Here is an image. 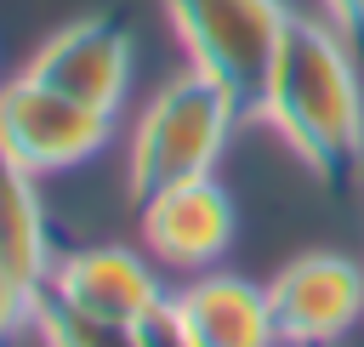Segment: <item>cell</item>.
Wrapping results in <instances>:
<instances>
[{
  "label": "cell",
  "instance_id": "obj_1",
  "mask_svg": "<svg viewBox=\"0 0 364 347\" xmlns=\"http://www.w3.org/2000/svg\"><path fill=\"white\" fill-rule=\"evenodd\" d=\"M250 114L273 125L284 148L324 188H341L364 165V85H358L353 46L330 23L313 17L284 23V40L273 51V68Z\"/></svg>",
  "mask_w": 364,
  "mask_h": 347
},
{
  "label": "cell",
  "instance_id": "obj_2",
  "mask_svg": "<svg viewBox=\"0 0 364 347\" xmlns=\"http://www.w3.org/2000/svg\"><path fill=\"white\" fill-rule=\"evenodd\" d=\"M245 102L210 80L205 68H182L171 74L148 108L136 114V131H131V148H125V176H131V199L142 205L148 193L171 188V182H188V176H210L233 125H239Z\"/></svg>",
  "mask_w": 364,
  "mask_h": 347
},
{
  "label": "cell",
  "instance_id": "obj_3",
  "mask_svg": "<svg viewBox=\"0 0 364 347\" xmlns=\"http://www.w3.org/2000/svg\"><path fill=\"white\" fill-rule=\"evenodd\" d=\"M165 17L188 46V63L222 80L250 114L290 23L284 0H165Z\"/></svg>",
  "mask_w": 364,
  "mask_h": 347
},
{
  "label": "cell",
  "instance_id": "obj_4",
  "mask_svg": "<svg viewBox=\"0 0 364 347\" xmlns=\"http://www.w3.org/2000/svg\"><path fill=\"white\" fill-rule=\"evenodd\" d=\"M108 137H114V114L34 80L28 68L0 85V148L34 176L85 165L91 154L108 148Z\"/></svg>",
  "mask_w": 364,
  "mask_h": 347
},
{
  "label": "cell",
  "instance_id": "obj_5",
  "mask_svg": "<svg viewBox=\"0 0 364 347\" xmlns=\"http://www.w3.org/2000/svg\"><path fill=\"white\" fill-rule=\"evenodd\" d=\"M279 347H330L364 319V267L336 250H301L267 279Z\"/></svg>",
  "mask_w": 364,
  "mask_h": 347
},
{
  "label": "cell",
  "instance_id": "obj_6",
  "mask_svg": "<svg viewBox=\"0 0 364 347\" xmlns=\"http://www.w3.org/2000/svg\"><path fill=\"white\" fill-rule=\"evenodd\" d=\"M136 222H142V245L159 267H176V273H205L228 256L233 245V199L216 176H188V182H171L159 193H148L136 205Z\"/></svg>",
  "mask_w": 364,
  "mask_h": 347
},
{
  "label": "cell",
  "instance_id": "obj_7",
  "mask_svg": "<svg viewBox=\"0 0 364 347\" xmlns=\"http://www.w3.org/2000/svg\"><path fill=\"white\" fill-rule=\"evenodd\" d=\"M28 74L102 114H119V102L131 91V28L102 11L74 17L57 34H46V46L28 57Z\"/></svg>",
  "mask_w": 364,
  "mask_h": 347
},
{
  "label": "cell",
  "instance_id": "obj_8",
  "mask_svg": "<svg viewBox=\"0 0 364 347\" xmlns=\"http://www.w3.org/2000/svg\"><path fill=\"white\" fill-rule=\"evenodd\" d=\"M63 301H74L80 313H97V319H114V324H148L154 313H165V284L154 273L148 256L125 250V245H80V250H63L51 262V279H46Z\"/></svg>",
  "mask_w": 364,
  "mask_h": 347
},
{
  "label": "cell",
  "instance_id": "obj_9",
  "mask_svg": "<svg viewBox=\"0 0 364 347\" xmlns=\"http://www.w3.org/2000/svg\"><path fill=\"white\" fill-rule=\"evenodd\" d=\"M171 330L188 347H279V324L267 307V284L239 273H199L165 301Z\"/></svg>",
  "mask_w": 364,
  "mask_h": 347
},
{
  "label": "cell",
  "instance_id": "obj_10",
  "mask_svg": "<svg viewBox=\"0 0 364 347\" xmlns=\"http://www.w3.org/2000/svg\"><path fill=\"white\" fill-rule=\"evenodd\" d=\"M0 262H11L23 279L46 284L51 279V222L40 205V176L23 171L6 148H0Z\"/></svg>",
  "mask_w": 364,
  "mask_h": 347
},
{
  "label": "cell",
  "instance_id": "obj_11",
  "mask_svg": "<svg viewBox=\"0 0 364 347\" xmlns=\"http://www.w3.org/2000/svg\"><path fill=\"white\" fill-rule=\"evenodd\" d=\"M34 330L46 347H142V324H114V319L80 313L51 284L34 290Z\"/></svg>",
  "mask_w": 364,
  "mask_h": 347
},
{
  "label": "cell",
  "instance_id": "obj_12",
  "mask_svg": "<svg viewBox=\"0 0 364 347\" xmlns=\"http://www.w3.org/2000/svg\"><path fill=\"white\" fill-rule=\"evenodd\" d=\"M34 279H23L11 262H0V341H11L17 330H34Z\"/></svg>",
  "mask_w": 364,
  "mask_h": 347
},
{
  "label": "cell",
  "instance_id": "obj_13",
  "mask_svg": "<svg viewBox=\"0 0 364 347\" xmlns=\"http://www.w3.org/2000/svg\"><path fill=\"white\" fill-rule=\"evenodd\" d=\"M324 17H330V28L364 57V0H324Z\"/></svg>",
  "mask_w": 364,
  "mask_h": 347
}]
</instances>
